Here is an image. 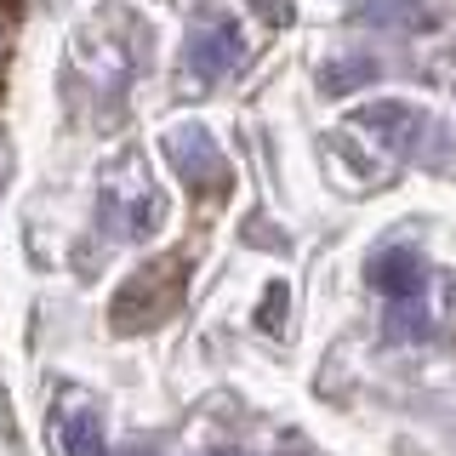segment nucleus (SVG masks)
Wrapping results in <instances>:
<instances>
[{"label":"nucleus","instance_id":"f257e3e1","mask_svg":"<svg viewBox=\"0 0 456 456\" xmlns=\"http://www.w3.org/2000/svg\"><path fill=\"white\" fill-rule=\"evenodd\" d=\"M177 297H183V256H166V263L142 268L132 285H120V297H114V325H120V331L160 325Z\"/></svg>","mask_w":456,"mask_h":456},{"label":"nucleus","instance_id":"f03ea898","mask_svg":"<svg viewBox=\"0 0 456 456\" xmlns=\"http://www.w3.org/2000/svg\"><path fill=\"white\" fill-rule=\"evenodd\" d=\"M240 52H246V40H240V23H217V28H206V35L189 40V75L217 80V75H228V69L240 63Z\"/></svg>","mask_w":456,"mask_h":456},{"label":"nucleus","instance_id":"7ed1b4c3","mask_svg":"<svg viewBox=\"0 0 456 456\" xmlns=\"http://www.w3.org/2000/svg\"><path fill=\"white\" fill-rule=\"evenodd\" d=\"M370 280H377V291L388 297V303H417L422 285H428L417 251H382L377 263H370Z\"/></svg>","mask_w":456,"mask_h":456},{"label":"nucleus","instance_id":"20e7f679","mask_svg":"<svg viewBox=\"0 0 456 456\" xmlns=\"http://www.w3.org/2000/svg\"><path fill=\"white\" fill-rule=\"evenodd\" d=\"M52 428H57V445H63V456H109V445H103V417H97L92 405H69Z\"/></svg>","mask_w":456,"mask_h":456},{"label":"nucleus","instance_id":"39448f33","mask_svg":"<svg viewBox=\"0 0 456 456\" xmlns=\"http://www.w3.org/2000/svg\"><path fill=\"white\" fill-rule=\"evenodd\" d=\"M217 456H234V451H217Z\"/></svg>","mask_w":456,"mask_h":456}]
</instances>
